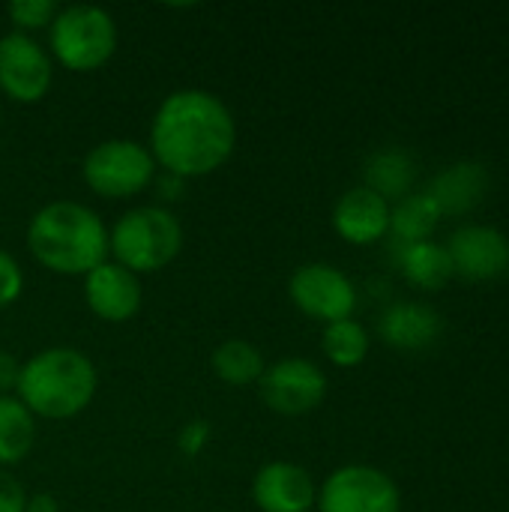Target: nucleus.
<instances>
[{
    "mask_svg": "<svg viewBox=\"0 0 509 512\" xmlns=\"http://www.w3.org/2000/svg\"><path fill=\"white\" fill-rule=\"evenodd\" d=\"M150 153L165 174L195 180L219 171L237 147V120L210 90L168 93L150 123Z\"/></svg>",
    "mask_w": 509,
    "mask_h": 512,
    "instance_id": "1",
    "label": "nucleus"
},
{
    "mask_svg": "<svg viewBox=\"0 0 509 512\" xmlns=\"http://www.w3.org/2000/svg\"><path fill=\"white\" fill-rule=\"evenodd\" d=\"M27 249L36 264L57 276H87L108 261V228L93 207L57 198L30 216Z\"/></svg>",
    "mask_w": 509,
    "mask_h": 512,
    "instance_id": "2",
    "label": "nucleus"
},
{
    "mask_svg": "<svg viewBox=\"0 0 509 512\" xmlns=\"http://www.w3.org/2000/svg\"><path fill=\"white\" fill-rule=\"evenodd\" d=\"M99 390V372L93 360L66 345L42 348L21 360L15 399L42 420H72L90 408Z\"/></svg>",
    "mask_w": 509,
    "mask_h": 512,
    "instance_id": "3",
    "label": "nucleus"
},
{
    "mask_svg": "<svg viewBox=\"0 0 509 512\" xmlns=\"http://www.w3.org/2000/svg\"><path fill=\"white\" fill-rule=\"evenodd\" d=\"M180 249V219L156 204L132 207L108 228V258L132 270L135 276L165 270L180 255Z\"/></svg>",
    "mask_w": 509,
    "mask_h": 512,
    "instance_id": "4",
    "label": "nucleus"
},
{
    "mask_svg": "<svg viewBox=\"0 0 509 512\" xmlns=\"http://www.w3.org/2000/svg\"><path fill=\"white\" fill-rule=\"evenodd\" d=\"M120 42L117 21L108 9L93 3L60 6L48 27V54L69 72H93L105 66Z\"/></svg>",
    "mask_w": 509,
    "mask_h": 512,
    "instance_id": "5",
    "label": "nucleus"
},
{
    "mask_svg": "<svg viewBox=\"0 0 509 512\" xmlns=\"http://www.w3.org/2000/svg\"><path fill=\"white\" fill-rule=\"evenodd\" d=\"M159 165L147 144L135 138H108L87 150L81 162V177L99 198H132L153 186Z\"/></svg>",
    "mask_w": 509,
    "mask_h": 512,
    "instance_id": "6",
    "label": "nucleus"
},
{
    "mask_svg": "<svg viewBox=\"0 0 509 512\" xmlns=\"http://www.w3.org/2000/svg\"><path fill=\"white\" fill-rule=\"evenodd\" d=\"M315 512H402V492L375 465H342L318 486Z\"/></svg>",
    "mask_w": 509,
    "mask_h": 512,
    "instance_id": "7",
    "label": "nucleus"
},
{
    "mask_svg": "<svg viewBox=\"0 0 509 512\" xmlns=\"http://www.w3.org/2000/svg\"><path fill=\"white\" fill-rule=\"evenodd\" d=\"M255 387L261 402L279 417H306L327 399V375L306 357H282L270 363Z\"/></svg>",
    "mask_w": 509,
    "mask_h": 512,
    "instance_id": "8",
    "label": "nucleus"
},
{
    "mask_svg": "<svg viewBox=\"0 0 509 512\" xmlns=\"http://www.w3.org/2000/svg\"><path fill=\"white\" fill-rule=\"evenodd\" d=\"M288 297L306 318L324 327L354 318L357 309V288L348 273L324 261L300 264L288 279Z\"/></svg>",
    "mask_w": 509,
    "mask_h": 512,
    "instance_id": "9",
    "label": "nucleus"
},
{
    "mask_svg": "<svg viewBox=\"0 0 509 512\" xmlns=\"http://www.w3.org/2000/svg\"><path fill=\"white\" fill-rule=\"evenodd\" d=\"M54 84V60L42 42L27 33L0 36V93L18 105H36Z\"/></svg>",
    "mask_w": 509,
    "mask_h": 512,
    "instance_id": "10",
    "label": "nucleus"
},
{
    "mask_svg": "<svg viewBox=\"0 0 509 512\" xmlns=\"http://www.w3.org/2000/svg\"><path fill=\"white\" fill-rule=\"evenodd\" d=\"M453 276L468 282H492L509 270V237L492 225H462L444 243Z\"/></svg>",
    "mask_w": 509,
    "mask_h": 512,
    "instance_id": "11",
    "label": "nucleus"
},
{
    "mask_svg": "<svg viewBox=\"0 0 509 512\" xmlns=\"http://www.w3.org/2000/svg\"><path fill=\"white\" fill-rule=\"evenodd\" d=\"M84 303L99 321H108V324L132 321L144 303L141 276H135L132 270L108 258L105 264L93 267L84 276Z\"/></svg>",
    "mask_w": 509,
    "mask_h": 512,
    "instance_id": "12",
    "label": "nucleus"
},
{
    "mask_svg": "<svg viewBox=\"0 0 509 512\" xmlns=\"http://www.w3.org/2000/svg\"><path fill=\"white\" fill-rule=\"evenodd\" d=\"M252 501L261 512H315L318 486L303 465L267 462L252 480Z\"/></svg>",
    "mask_w": 509,
    "mask_h": 512,
    "instance_id": "13",
    "label": "nucleus"
},
{
    "mask_svg": "<svg viewBox=\"0 0 509 512\" xmlns=\"http://www.w3.org/2000/svg\"><path fill=\"white\" fill-rule=\"evenodd\" d=\"M390 207L378 192L354 186L333 207V231L351 246H372L390 234Z\"/></svg>",
    "mask_w": 509,
    "mask_h": 512,
    "instance_id": "14",
    "label": "nucleus"
},
{
    "mask_svg": "<svg viewBox=\"0 0 509 512\" xmlns=\"http://www.w3.org/2000/svg\"><path fill=\"white\" fill-rule=\"evenodd\" d=\"M489 168L474 159H459L447 168H441L426 195L435 201L441 216H462L471 213L489 192Z\"/></svg>",
    "mask_w": 509,
    "mask_h": 512,
    "instance_id": "15",
    "label": "nucleus"
},
{
    "mask_svg": "<svg viewBox=\"0 0 509 512\" xmlns=\"http://www.w3.org/2000/svg\"><path fill=\"white\" fill-rule=\"evenodd\" d=\"M441 315L417 300H402L384 309L378 321V336L399 351H423L438 342L441 336Z\"/></svg>",
    "mask_w": 509,
    "mask_h": 512,
    "instance_id": "16",
    "label": "nucleus"
},
{
    "mask_svg": "<svg viewBox=\"0 0 509 512\" xmlns=\"http://www.w3.org/2000/svg\"><path fill=\"white\" fill-rule=\"evenodd\" d=\"M414 180H417V168H414V159L399 150V147H384V150H375L369 159H366V168H363V186L378 192L387 204H396L402 201L405 195L414 192Z\"/></svg>",
    "mask_w": 509,
    "mask_h": 512,
    "instance_id": "17",
    "label": "nucleus"
},
{
    "mask_svg": "<svg viewBox=\"0 0 509 512\" xmlns=\"http://www.w3.org/2000/svg\"><path fill=\"white\" fill-rule=\"evenodd\" d=\"M396 267L402 276L426 291H438L453 279V264L444 249V243L423 240V243H399L396 249Z\"/></svg>",
    "mask_w": 509,
    "mask_h": 512,
    "instance_id": "18",
    "label": "nucleus"
},
{
    "mask_svg": "<svg viewBox=\"0 0 509 512\" xmlns=\"http://www.w3.org/2000/svg\"><path fill=\"white\" fill-rule=\"evenodd\" d=\"M33 444H36V417L15 396H0V468H12L24 462Z\"/></svg>",
    "mask_w": 509,
    "mask_h": 512,
    "instance_id": "19",
    "label": "nucleus"
},
{
    "mask_svg": "<svg viewBox=\"0 0 509 512\" xmlns=\"http://www.w3.org/2000/svg\"><path fill=\"white\" fill-rule=\"evenodd\" d=\"M441 219V210L426 192H411L390 207V234L399 243H423L432 240Z\"/></svg>",
    "mask_w": 509,
    "mask_h": 512,
    "instance_id": "20",
    "label": "nucleus"
},
{
    "mask_svg": "<svg viewBox=\"0 0 509 512\" xmlns=\"http://www.w3.org/2000/svg\"><path fill=\"white\" fill-rule=\"evenodd\" d=\"M210 366H213L216 378L225 381L228 387H252V384L261 381V375L267 369V360L252 342L228 339L213 351Z\"/></svg>",
    "mask_w": 509,
    "mask_h": 512,
    "instance_id": "21",
    "label": "nucleus"
},
{
    "mask_svg": "<svg viewBox=\"0 0 509 512\" xmlns=\"http://www.w3.org/2000/svg\"><path fill=\"white\" fill-rule=\"evenodd\" d=\"M369 330L357 321V318H345V321H336V324H327L324 327V336H321V348L327 354V360L339 369H354L366 360L369 354Z\"/></svg>",
    "mask_w": 509,
    "mask_h": 512,
    "instance_id": "22",
    "label": "nucleus"
},
{
    "mask_svg": "<svg viewBox=\"0 0 509 512\" xmlns=\"http://www.w3.org/2000/svg\"><path fill=\"white\" fill-rule=\"evenodd\" d=\"M60 12V6L54 0H12L6 6V15L12 21V27L18 33H33V30H42V27H51L54 15Z\"/></svg>",
    "mask_w": 509,
    "mask_h": 512,
    "instance_id": "23",
    "label": "nucleus"
},
{
    "mask_svg": "<svg viewBox=\"0 0 509 512\" xmlns=\"http://www.w3.org/2000/svg\"><path fill=\"white\" fill-rule=\"evenodd\" d=\"M24 291V270L15 261V255H9L6 249H0V309L12 306Z\"/></svg>",
    "mask_w": 509,
    "mask_h": 512,
    "instance_id": "24",
    "label": "nucleus"
},
{
    "mask_svg": "<svg viewBox=\"0 0 509 512\" xmlns=\"http://www.w3.org/2000/svg\"><path fill=\"white\" fill-rule=\"evenodd\" d=\"M27 498L30 495L24 492V486L6 468H0V512H24Z\"/></svg>",
    "mask_w": 509,
    "mask_h": 512,
    "instance_id": "25",
    "label": "nucleus"
},
{
    "mask_svg": "<svg viewBox=\"0 0 509 512\" xmlns=\"http://www.w3.org/2000/svg\"><path fill=\"white\" fill-rule=\"evenodd\" d=\"M207 441H210V426L204 420H189L177 435V447L183 456H198L207 447Z\"/></svg>",
    "mask_w": 509,
    "mask_h": 512,
    "instance_id": "26",
    "label": "nucleus"
},
{
    "mask_svg": "<svg viewBox=\"0 0 509 512\" xmlns=\"http://www.w3.org/2000/svg\"><path fill=\"white\" fill-rule=\"evenodd\" d=\"M18 372H21V360L9 351H0V396H15Z\"/></svg>",
    "mask_w": 509,
    "mask_h": 512,
    "instance_id": "27",
    "label": "nucleus"
},
{
    "mask_svg": "<svg viewBox=\"0 0 509 512\" xmlns=\"http://www.w3.org/2000/svg\"><path fill=\"white\" fill-rule=\"evenodd\" d=\"M153 183L159 186V195H162L165 201H168V198L174 201V198L180 195V189H183V183H186V180H180V177H174V174H165V171H162V174H156V180H153Z\"/></svg>",
    "mask_w": 509,
    "mask_h": 512,
    "instance_id": "28",
    "label": "nucleus"
},
{
    "mask_svg": "<svg viewBox=\"0 0 509 512\" xmlns=\"http://www.w3.org/2000/svg\"><path fill=\"white\" fill-rule=\"evenodd\" d=\"M24 512H60V504H57L54 495L39 492V495H30V498H27V510Z\"/></svg>",
    "mask_w": 509,
    "mask_h": 512,
    "instance_id": "29",
    "label": "nucleus"
},
{
    "mask_svg": "<svg viewBox=\"0 0 509 512\" xmlns=\"http://www.w3.org/2000/svg\"><path fill=\"white\" fill-rule=\"evenodd\" d=\"M0 123H3V105H0Z\"/></svg>",
    "mask_w": 509,
    "mask_h": 512,
    "instance_id": "30",
    "label": "nucleus"
}]
</instances>
